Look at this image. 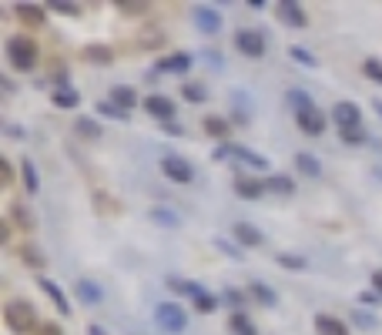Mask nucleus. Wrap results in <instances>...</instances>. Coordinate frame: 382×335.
Segmentation results:
<instances>
[{
	"instance_id": "nucleus-1",
	"label": "nucleus",
	"mask_w": 382,
	"mask_h": 335,
	"mask_svg": "<svg viewBox=\"0 0 382 335\" xmlns=\"http://www.w3.org/2000/svg\"><path fill=\"white\" fill-rule=\"evenodd\" d=\"M3 54H7V64L17 71V74H30L34 67H37V41L34 37H27V34H14V37H7V44H3Z\"/></svg>"
},
{
	"instance_id": "nucleus-2",
	"label": "nucleus",
	"mask_w": 382,
	"mask_h": 335,
	"mask_svg": "<svg viewBox=\"0 0 382 335\" xmlns=\"http://www.w3.org/2000/svg\"><path fill=\"white\" fill-rule=\"evenodd\" d=\"M3 325L14 335H34L41 329L37 312H34V305L24 302V299H10V302L3 305Z\"/></svg>"
},
{
	"instance_id": "nucleus-3",
	"label": "nucleus",
	"mask_w": 382,
	"mask_h": 335,
	"mask_svg": "<svg viewBox=\"0 0 382 335\" xmlns=\"http://www.w3.org/2000/svg\"><path fill=\"white\" fill-rule=\"evenodd\" d=\"M154 322L161 332L181 335L188 329V312L181 309L178 302H161V305H154Z\"/></svg>"
},
{
	"instance_id": "nucleus-4",
	"label": "nucleus",
	"mask_w": 382,
	"mask_h": 335,
	"mask_svg": "<svg viewBox=\"0 0 382 335\" xmlns=\"http://www.w3.org/2000/svg\"><path fill=\"white\" fill-rule=\"evenodd\" d=\"M161 175L175 184H191L195 181V164L181 155H165L161 158Z\"/></svg>"
},
{
	"instance_id": "nucleus-5",
	"label": "nucleus",
	"mask_w": 382,
	"mask_h": 335,
	"mask_svg": "<svg viewBox=\"0 0 382 335\" xmlns=\"http://www.w3.org/2000/svg\"><path fill=\"white\" fill-rule=\"evenodd\" d=\"M235 47H238L242 57L258 61V57H265V47H268V44H265V34H262V30H248V27H245V30L235 34Z\"/></svg>"
},
{
	"instance_id": "nucleus-6",
	"label": "nucleus",
	"mask_w": 382,
	"mask_h": 335,
	"mask_svg": "<svg viewBox=\"0 0 382 335\" xmlns=\"http://www.w3.org/2000/svg\"><path fill=\"white\" fill-rule=\"evenodd\" d=\"M295 125H299V131L308 134V138H322L326 128H329V121H326V114H322L319 107H306V111H299V114H295Z\"/></svg>"
},
{
	"instance_id": "nucleus-7",
	"label": "nucleus",
	"mask_w": 382,
	"mask_h": 335,
	"mask_svg": "<svg viewBox=\"0 0 382 335\" xmlns=\"http://www.w3.org/2000/svg\"><path fill=\"white\" fill-rule=\"evenodd\" d=\"M332 121L342 128H362V107L356 101H339L332 107Z\"/></svg>"
},
{
	"instance_id": "nucleus-8",
	"label": "nucleus",
	"mask_w": 382,
	"mask_h": 335,
	"mask_svg": "<svg viewBox=\"0 0 382 335\" xmlns=\"http://www.w3.org/2000/svg\"><path fill=\"white\" fill-rule=\"evenodd\" d=\"M191 21H195V27H198L202 34H208V37H215V34L222 30V24H225V17H222L215 7H195V10H191Z\"/></svg>"
},
{
	"instance_id": "nucleus-9",
	"label": "nucleus",
	"mask_w": 382,
	"mask_h": 335,
	"mask_svg": "<svg viewBox=\"0 0 382 335\" xmlns=\"http://www.w3.org/2000/svg\"><path fill=\"white\" fill-rule=\"evenodd\" d=\"M275 14H279V21L282 24H288V27H302L308 24V14H306V7L302 3H295V0H279L275 3Z\"/></svg>"
},
{
	"instance_id": "nucleus-10",
	"label": "nucleus",
	"mask_w": 382,
	"mask_h": 335,
	"mask_svg": "<svg viewBox=\"0 0 382 335\" xmlns=\"http://www.w3.org/2000/svg\"><path fill=\"white\" fill-rule=\"evenodd\" d=\"M145 111L151 114L158 125H161V121H175V101H171L168 94H148V98H145Z\"/></svg>"
},
{
	"instance_id": "nucleus-11",
	"label": "nucleus",
	"mask_w": 382,
	"mask_h": 335,
	"mask_svg": "<svg viewBox=\"0 0 382 335\" xmlns=\"http://www.w3.org/2000/svg\"><path fill=\"white\" fill-rule=\"evenodd\" d=\"M231 188H235V195H242L245 202H258L262 195H265V178H252V175H235L231 181Z\"/></svg>"
},
{
	"instance_id": "nucleus-12",
	"label": "nucleus",
	"mask_w": 382,
	"mask_h": 335,
	"mask_svg": "<svg viewBox=\"0 0 382 335\" xmlns=\"http://www.w3.org/2000/svg\"><path fill=\"white\" fill-rule=\"evenodd\" d=\"M191 67H195V54H188V51L168 54V57L158 61V71H161V74H188Z\"/></svg>"
},
{
	"instance_id": "nucleus-13",
	"label": "nucleus",
	"mask_w": 382,
	"mask_h": 335,
	"mask_svg": "<svg viewBox=\"0 0 382 335\" xmlns=\"http://www.w3.org/2000/svg\"><path fill=\"white\" fill-rule=\"evenodd\" d=\"M231 238H235L242 248H262V245H265V235L258 232L252 221H235V225H231Z\"/></svg>"
},
{
	"instance_id": "nucleus-14",
	"label": "nucleus",
	"mask_w": 382,
	"mask_h": 335,
	"mask_svg": "<svg viewBox=\"0 0 382 335\" xmlns=\"http://www.w3.org/2000/svg\"><path fill=\"white\" fill-rule=\"evenodd\" d=\"M37 285H41V292L51 299L54 309L61 312V315H71V312H74V309H71V299L64 295V288H61L57 282H51V279H44V275H41V279H37Z\"/></svg>"
},
{
	"instance_id": "nucleus-15",
	"label": "nucleus",
	"mask_w": 382,
	"mask_h": 335,
	"mask_svg": "<svg viewBox=\"0 0 382 335\" xmlns=\"http://www.w3.org/2000/svg\"><path fill=\"white\" fill-rule=\"evenodd\" d=\"M7 215H10V225H17L21 232H34V228H37V215H34L30 205H24V202H10Z\"/></svg>"
},
{
	"instance_id": "nucleus-16",
	"label": "nucleus",
	"mask_w": 382,
	"mask_h": 335,
	"mask_svg": "<svg viewBox=\"0 0 382 335\" xmlns=\"http://www.w3.org/2000/svg\"><path fill=\"white\" fill-rule=\"evenodd\" d=\"M74 295L81 299V305H101L104 302V288L94 282V279H77Z\"/></svg>"
},
{
	"instance_id": "nucleus-17",
	"label": "nucleus",
	"mask_w": 382,
	"mask_h": 335,
	"mask_svg": "<svg viewBox=\"0 0 382 335\" xmlns=\"http://www.w3.org/2000/svg\"><path fill=\"white\" fill-rule=\"evenodd\" d=\"M81 61H87L94 67H111L114 64V51L107 44H84L81 47Z\"/></svg>"
},
{
	"instance_id": "nucleus-18",
	"label": "nucleus",
	"mask_w": 382,
	"mask_h": 335,
	"mask_svg": "<svg viewBox=\"0 0 382 335\" xmlns=\"http://www.w3.org/2000/svg\"><path fill=\"white\" fill-rule=\"evenodd\" d=\"M231 148V161H242V164H248L255 171H268V158L252 151V148H245V144H229Z\"/></svg>"
},
{
	"instance_id": "nucleus-19",
	"label": "nucleus",
	"mask_w": 382,
	"mask_h": 335,
	"mask_svg": "<svg viewBox=\"0 0 382 335\" xmlns=\"http://www.w3.org/2000/svg\"><path fill=\"white\" fill-rule=\"evenodd\" d=\"M14 14H17V21L24 27H30V30H34V27H44V17H47L41 3H14Z\"/></svg>"
},
{
	"instance_id": "nucleus-20",
	"label": "nucleus",
	"mask_w": 382,
	"mask_h": 335,
	"mask_svg": "<svg viewBox=\"0 0 382 335\" xmlns=\"http://www.w3.org/2000/svg\"><path fill=\"white\" fill-rule=\"evenodd\" d=\"M107 101L118 104L121 111H127V114H131V111H134V104H138V91H134L131 84H114V87L107 91Z\"/></svg>"
},
{
	"instance_id": "nucleus-21",
	"label": "nucleus",
	"mask_w": 382,
	"mask_h": 335,
	"mask_svg": "<svg viewBox=\"0 0 382 335\" xmlns=\"http://www.w3.org/2000/svg\"><path fill=\"white\" fill-rule=\"evenodd\" d=\"M248 295H252L262 309H275V305H279V292H275L272 285L258 282V279H255V282H248Z\"/></svg>"
},
{
	"instance_id": "nucleus-22",
	"label": "nucleus",
	"mask_w": 382,
	"mask_h": 335,
	"mask_svg": "<svg viewBox=\"0 0 382 335\" xmlns=\"http://www.w3.org/2000/svg\"><path fill=\"white\" fill-rule=\"evenodd\" d=\"M315 332L319 335H349V325L342 322V318H335V315H315Z\"/></svg>"
},
{
	"instance_id": "nucleus-23",
	"label": "nucleus",
	"mask_w": 382,
	"mask_h": 335,
	"mask_svg": "<svg viewBox=\"0 0 382 335\" xmlns=\"http://www.w3.org/2000/svg\"><path fill=\"white\" fill-rule=\"evenodd\" d=\"M265 191L268 195H282V198H292L295 195V181L288 178V175H268L265 178Z\"/></svg>"
},
{
	"instance_id": "nucleus-24",
	"label": "nucleus",
	"mask_w": 382,
	"mask_h": 335,
	"mask_svg": "<svg viewBox=\"0 0 382 335\" xmlns=\"http://www.w3.org/2000/svg\"><path fill=\"white\" fill-rule=\"evenodd\" d=\"M235 98H231V118H235V125H248L252 121V101L245 98V91H231Z\"/></svg>"
},
{
	"instance_id": "nucleus-25",
	"label": "nucleus",
	"mask_w": 382,
	"mask_h": 335,
	"mask_svg": "<svg viewBox=\"0 0 382 335\" xmlns=\"http://www.w3.org/2000/svg\"><path fill=\"white\" fill-rule=\"evenodd\" d=\"M51 101H54V107H61V111H74L77 104H81V94H77L74 87H54Z\"/></svg>"
},
{
	"instance_id": "nucleus-26",
	"label": "nucleus",
	"mask_w": 382,
	"mask_h": 335,
	"mask_svg": "<svg viewBox=\"0 0 382 335\" xmlns=\"http://www.w3.org/2000/svg\"><path fill=\"white\" fill-rule=\"evenodd\" d=\"M295 168H299V175H306V178H322L319 158H312L308 151H299V155H295Z\"/></svg>"
},
{
	"instance_id": "nucleus-27",
	"label": "nucleus",
	"mask_w": 382,
	"mask_h": 335,
	"mask_svg": "<svg viewBox=\"0 0 382 335\" xmlns=\"http://www.w3.org/2000/svg\"><path fill=\"white\" fill-rule=\"evenodd\" d=\"M74 131L81 134V138H87V141H101V134H104V128H101V121H94V118H77L74 121Z\"/></svg>"
},
{
	"instance_id": "nucleus-28",
	"label": "nucleus",
	"mask_w": 382,
	"mask_h": 335,
	"mask_svg": "<svg viewBox=\"0 0 382 335\" xmlns=\"http://www.w3.org/2000/svg\"><path fill=\"white\" fill-rule=\"evenodd\" d=\"M17 255H21V261H24L27 268H34V272H41V268L47 265V255H44L37 245H30V241H27V245L21 248V252H17Z\"/></svg>"
},
{
	"instance_id": "nucleus-29",
	"label": "nucleus",
	"mask_w": 382,
	"mask_h": 335,
	"mask_svg": "<svg viewBox=\"0 0 382 335\" xmlns=\"http://www.w3.org/2000/svg\"><path fill=\"white\" fill-rule=\"evenodd\" d=\"M229 329H231V335H258V325H255L245 312H231Z\"/></svg>"
},
{
	"instance_id": "nucleus-30",
	"label": "nucleus",
	"mask_w": 382,
	"mask_h": 335,
	"mask_svg": "<svg viewBox=\"0 0 382 335\" xmlns=\"http://www.w3.org/2000/svg\"><path fill=\"white\" fill-rule=\"evenodd\" d=\"M202 128H204V134H211V138H229L231 121L218 118V114H208V118H202Z\"/></svg>"
},
{
	"instance_id": "nucleus-31",
	"label": "nucleus",
	"mask_w": 382,
	"mask_h": 335,
	"mask_svg": "<svg viewBox=\"0 0 382 335\" xmlns=\"http://www.w3.org/2000/svg\"><path fill=\"white\" fill-rule=\"evenodd\" d=\"M21 181H24L27 195H37V191H41V178H37V168H34V161H30V158L21 161Z\"/></svg>"
},
{
	"instance_id": "nucleus-32",
	"label": "nucleus",
	"mask_w": 382,
	"mask_h": 335,
	"mask_svg": "<svg viewBox=\"0 0 382 335\" xmlns=\"http://www.w3.org/2000/svg\"><path fill=\"white\" fill-rule=\"evenodd\" d=\"M151 218L158 221V225H165V228H181V215L178 211H171V208H165V205H158V208H151Z\"/></svg>"
},
{
	"instance_id": "nucleus-33",
	"label": "nucleus",
	"mask_w": 382,
	"mask_h": 335,
	"mask_svg": "<svg viewBox=\"0 0 382 335\" xmlns=\"http://www.w3.org/2000/svg\"><path fill=\"white\" fill-rule=\"evenodd\" d=\"M218 305H222V299H218V295H211V292H202V295H195V299H191V309L202 312V315L218 312Z\"/></svg>"
},
{
	"instance_id": "nucleus-34",
	"label": "nucleus",
	"mask_w": 382,
	"mask_h": 335,
	"mask_svg": "<svg viewBox=\"0 0 382 335\" xmlns=\"http://www.w3.org/2000/svg\"><path fill=\"white\" fill-rule=\"evenodd\" d=\"M138 41H141V47H145V51H158V47L165 44V30H161V27H145Z\"/></svg>"
},
{
	"instance_id": "nucleus-35",
	"label": "nucleus",
	"mask_w": 382,
	"mask_h": 335,
	"mask_svg": "<svg viewBox=\"0 0 382 335\" xmlns=\"http://www.w3.org/2000/svg\"><path fill=\"white\" fill-rule=\"evenodd\" d=\"M168 288H171V292H178V295H191V299L204 292L198 282H184V279H178V275H171V279H168Z\"/></svg>"
},
{
	"instance_id": "nucleus-36",
	"label": "nucleus",
	"mask_w": 382,
	"mask_h": 335,
	"mask_svg": "<svg viewBox=\"0 0 382 335\" xmlns=\"http://www.w3.org/2000/svg\"><path fill=\"white\" fill-rule=\"evenodd\" d=\"M125 17H141V14H148L151 10V3H145V0H118L114 3Z\"/></svg>"
},
{
	"instance_id": "nucleus-37",
	"label": "nucleus",
	"mask_w": 382,
	"mask_h": 335,
	"mask_svg": "<svg viewBox=\"0 0 382 335\" xmlns=\"http://www.w3.org/2000/svg\"><path fill=\"white\" fill-rule=\"evenodd\" d=\"M94 111H98L101 118H111V121H127V118H131L127 111H121L118 104H111V101H107V98H104V101H98V104H94Z\"/></svg>"
},
{
	"instance_id": "nucleus-38",
	"label": "nucleus",
	"mask_w": 382,
	"mask_h": 335,
	"mask_svg": "<svg viewBox=\"0 0 382 335\" xmlns=\"http://www.w3.org/2000/svg\"><path fill=\"white\" fill-rule=\"evenodd\" d=\"M288 57H292L295 64H302V67H308V71H312V67H319L315 54H312V51H306V47H299V44H292V47H288Z\"/></svg>"
},
{
	"instance_id": "nucleus-39",
	"label": "nucleus",
	"mask_w": 382,
	"mask_h": 335,
	"mask_svg": "<svg viewBox=\"0 0 382 335\" xmlns=\"http://www.w3.org/2000/svg\"><path fill=\"white\" fill-rule=\"evenodd\" d=\"M288 104H292V111H295V114H299V111H306V107H315L312 94H308V91H302V87L288 91Z\"/></svg>"
},
{
	"instance_id": "nucleus-40",
	"label": "nucleus",
	"mask_w": 382,
	"mask_h": 335,
	"mask_svg": "<svg viewBox=\"0 0 382 335\" xmlns=\"http://www.w3.org/2000/svg\"><path fill=\"white\" fill-rule=\"evenodd\" d=\"M181 98L188 104H204L208 101V91H204V84H184V87H181Z\"/></svg>"
},
{
	"instance_id": "nucleus-41",
	"label": "nucleus",
	"mask_w": 382,
	"mask_h": 335,
	"mask_svg": "<svg viewBox=\"0 0 382 335\" xmlns=\"http://www.w3.org/2000/svg\"><path fill=\"white\" fill-rule=\"evenodd\" d=\"M339 138H342V144H349V148H356V144H365V141H369L365 128H342L339 131Z\"/></svg>"
},
{
	"instance_id": "nucleus-42",
	"label": "nucleus",
	"mask_w": 382,
	"mask_h": 335,
	"mask_svg": "<svg viewBox=\"0 0 382 335\" xmlns=\"http://www.w3.org/2000/svg\"><path fill=\"white\" fill-rule=\"evenodd\" d=\"M47 10L64 14V17H81V14H84V10H81V3H71V0H51V3H47Z\"/></svg>"
},
{
	"instance_id": "nucleus-43",
	"label": "nucleus",
	"mask_w": 382,
	"mask_h": 335,
	"mask_svg": "<svg viewBox=\"0 0 382 335\" xmlns=\"http://www.w3.org/2000/svg\"><path fill=\"white\" fill-rule=\"evenodd\" d=\"M275 261H279L282 268H288V272H302L308 261L306 255H292V252H282V255H275Z\"/></svg>"
},
{
	"instance_id": "nucleus-44",
	"label": "nucleus",
	"mask_w": 382,
	"mask_h": 335,
	"mask_svg": "<svg viewBox=\"0 0 382 335\" xmlns=\"http://www.w3.org/2000/svg\"><path fill=\"white\" fill-rule=\"evenodd\" d=\"M215 248L225 252L231 261H245V248H242V245H231L229 238H215Z\"/></svg>"
},
{
	"instance_id": "nucleus-45",
	"label": "nucleus",
	"mask_w": 382,
	"mask_h": 335,
	"mask_svg": "<svg viewBox=\"0 0 382 335\" xmlns=\"http://www.w3.org/2000/svg\"><path fill=\"white\" fill-rule=\"evenodd\" d=\"M362 74H365L369 80H376V84H382V61H379V57H365Z\"/></svg>"
},
{
	"instance_id": "nucleus-46",
	"label": "nucleus",
	"mask_w": 382,
	"mask_h": 335,
	"mask_svg": "<svg viewBox=\"0 0 382 335\" xmlns=\"http://www.w3.org/2000/svg\"><path fill=\"white\" fill-rule=\"evenodd\" d=\"M222 299H225L235 312H245V295H242L238 288H225V292H222Z\"/></svg>"
},
{
	"instance_id": "nucleus-47",
	"label": "nucleus",
	"mask_w": 382,
	"mask_h": 335,
	"mask_svg": "<svg viewBox=\"0 0 382 335\" xmlns=\"http://www.w3.org/2000/svg\"><path fill=\"white\" fill-rule=\"evenodd\" d=\"M0 184L3 188L14 184V164H10V158H0Z\"/></svg>"
},
{
	"instance_id": "nucleus-48",
	"label": "nucleus",
	"mask_w": 382,
	"mask_h": 335,
	"mask_svg": "<svg viewBox=\"0 0 382 335\" xmlns=\"http://www.w3.org/2000/svg\"><path fill=\"white\" fill-rule=\"evenodd\" d=\"M204 61H208V64H211L215 71H222V67H225V57H222V54H218V51H211V47L204 51Z\"/></svg>"
},
{
	"instance_id": "nucleus-49",
	"label": "nucleus",
	"mask_w": 382,
	"mask_h": 335,
	"mask_svg": "<svg viewBox=\"0 0 382 335\" xmlns=\"http://www.w3.org/2000/svg\"><path fill=\"white\" fill-rule=\"evenodd\" d=\"M359 302H362V305H379L382 295L376 292V288H369V292H362V295H359Z\"/></svg>"
},
{
	"instance_id": "nucleus-50",
	"label": "nucleus",
	"mask_w": 382,
	"mask_h": 335,
	"mask_svg": "<svg viewBox=\"0 0 382 335\" xmlns=\"http://www.w3.org/2000/svg\"><path fill=\"white\" fill-rule=\"evenodd\" d=\"M161 131L171 134V138H181V134H184V128H181L178 121H161Z\"/></svg>"
},
{
	"instance_id": "nucleus-51",
	"label": "nucleus",
	"mask_w": 382,
	"mask_h": 335,
	"mask_svg": "<svg viewBox=\"0 0 382 335\" xmlns=\"http://www.w3.org/2000/svg\"><path fill=\"white\" fill-rule=\"evenodd\" d=\"M352 318H356L362 329H376V318H372V315H365V312H352Z\"/></svg>"
},
{
	"instance_id": "nucleus-52",
	"label": "nucleus",
	"mask_w": 382,
	"mask_h": 335,
	"mask_svg": "<svg viewBox=\"0 0 382 335\" xmlns=\"http://www.w3.org/2000/svg\"><path fill=\"white\" fill-rule=\"evenodd\" d=\"M37 335H64V329H61V325H54V322H41Z\"/></svg>"
},
{
	"instance_id": "nucleus-53",
	"label": "nucleus",
	"mask_w": 382,
	"mask_h": 335,
	"mask_svg": "<svg viewBox=\"0 0 382 335\" xmlns=\"http://www.w3.org/2000/svg\"><path fill=\"white\" fill-rule=\"evenodd\" d=\"M10 241V221H0V245Z\"/></svg>"
},
{
	"instance_id": "nucleus-54",
	"label": "nucleus",
	"mask_w": 382,
	"mask_h": 335,
	"mask_svg": "<svg viewBox=\"0 0 382 335\" xmlns=\"http://www.w3.org/2000/svg\"><path fill=\"white\" fill-rule=\"evenodd\" d=\"M372 288L382 295V268H376V272H372Z\"/></svg>"
},
{
	"instance_id": "nucleus-55",
	"label": "nucleus",
	"mask_w": 382,
	"mask_h": 335,
	"mask_svg": "<svg viewBox=\"0 0 382 335\" xmlns=\"http://www.w3.org/2000/svg\"><path fill=\"white\" fill-rule=\"evenodd\" d=\"M3 131H7L10 138H24V128H17V125H3Z\"/></svg>"
},
{
	"instance_id": "nucleus-56",
	"label": "nucleus",
	"mask_w": 382,
	"mask_h": 335,
	"mask_svg": "<svg viewBox=\"0 0 382 335\" xmlns=\"http://www.w3.org/2000/svg\"><path fill=\"white\" fill-rule=\"evenodd\" d=\"M87 335H104L101 325H87Z\"/></svg>"
}]
</instances>
